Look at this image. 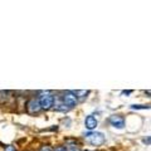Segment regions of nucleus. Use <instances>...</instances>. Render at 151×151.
<instances>
[{
  "mask_svg": "<svg viewBox=\"0 0 151 151\" xmlns=\"http://www.w3.org/2000/svg\"><path fill=\"white\" fill-rule=\"evenodd\" d=\"M38 101L43 110H49L54 105V94L50 91H42L38 94Z\"/></svg>",
  "mask_w": 151,
  "mask_h": 151,
  "instance_id": "nucleus-1",
  "label": "nucleus"
},
{
  "mask_svg": "<svg viewBox=\"0 0 151 151\" xmlns=\"http://www.w3.org/2000/svg\"><path fill=\"white\" fill-rule=\"evenodd\" d=\"M84 139H86L87 142H89L93 146H100L105 142V135L102 132H96V131H89L84 135Z\"/></svg>",
  "mask_w": 151,
  "mask_h": 151,
  "instance_id": "nucleus-2",
  "label": "nucleus"
},
{
  "mask_svg": "<svg viewBox=\"0 0 151 151\" xmlns=\"http://www.w3.org/2000/svg\"><path fill=\"white\" fill-rule=\"evenodd\" d=\"M60 100L64 103V106L67 108H73L77 106V96L74 94V92H70V91H67L62 94Z\"/></svg>",
  "mask_w": 151,
  "mask_h": 151,
  "instance_id": "nucleus-3",
  "label": "nucleus"
},
{
  "mask_svg": "<svg viewBox=\"0 0 151 151\" xmlns=\"http://www.w3.org/2000/svg\"><path fill=\"white\" fill-rule=\"evenodd\" d=\"M27 110H28L29 113H37V112H39L42 110L40 103H39V101H38V97H33V98H30V100L28 101Z\"/></svg>",
  "mask_w": 151,
  "mask_h": 151,
  "instance_id": "nucleus-4",
  "label": "nucleus"
},
{
  "mask_svg": "<svg viewBox=\"0 0 151 151\" xmlns=\"http://www.w3.org/2000/svg\"><path fill=\"white\" fill-rule=\"evenodd\" d=\"M110 124L115 129H124L125 127V119L120 115H112L110 117Z\"/></svg>",
  "mask_w": 151,
  "mask_h": 151,
  "instance_id": "nucleus-5",
  "label": "nucleus"
},
{
  "mask_svg": "<svg viewBox=\"0 0 151 151\" xmlns=\"http://www.w3.org/2000/svg\"><path fill=\"white\" fill-rule=\"evenodd\" d=\"M97 125H98V121H97V119L93 115H88L86 119H84V126H86V129L88 131L96 130Z\"/></svg>",
  "mask_w": 151,
  "mask_h": 151,
  "instance_id": "nucleus-6",
  "label": "nucleus"
},
{
  "mask_svg": "<svg viewBox=\"0 0 151 151\" xmlns=\"http://www.w3.org/2000/svg\"><path fill=\"white\" fill-rule=\"evenodd\" d=\"M54 110H57V111H67L68 108L64 106V103L62 102V100L60 98H58L57 96H54Z\"/></svg>",
  "mask_w": 151,
  "mask_h": 151,
  "instance_id": "nucleus-7",
  "label": "nucleus"
},
{
  "mask_svg": "<svg viewBox=\"0 0 151 151\" xmlns=\"http://www.w3.org/2000/svg\"><path fill=\"white\" fill-rule=\"evenodd\" d=\"M151 106L149 105H131V110H149Z\"/></svg>",
  "mask_w": 151,
  "mask_h": 151,
  "instance_id": "nucleus-8",
  "label": "nucleus"
},
{
  "mask_svg": "<svg viewBox=\"0 0 151 151\" xmlns=\"http://www.w3.org/2000/svg\"><path fill=\"white\" fill-rule=\"evenodd\" d=\"M65 151H79V149L76 145H67L65 146Z\"/></svg>",
  "mask_w": 151,
  "mask_h": 151,
  "instance_id": "nucleus-9",
  "label": "nucleus"
},
{
  "mask_svg": "<svg viewBox=\"0 0 151 151\" xmlns=\"http://www.w3.org/2000/svg\"><path fill=\"white\" fill-rule=\"evenodd\" d=\"M142 142L145 145H151V136H146L145 139H142Z\"/></svg>",
  "mask_w": 151,
  "mask_h": 151,
  "instance_id": "nucleus-10",
  "label": "nucleus"
},
{
  "mask_svg": "<svg viewBox=\"0 0 151 151\" xmlns=\"http://www.w3.org/2000/svg\"><path fill=\"white\" fill-rule=\"evenodd\" d=\"M4 151H18L15 149V146H13V145H8L5 149H4Z\"/></svg>",
  "mask_w": 151,
  "mask_h": 151,
  "instance_id": "nucleus-11",
  "label": "nucleus"
},
{
  "mask_svg": "<svg viewBox=\"0 0 151 151\" xmlns=\"http://www.w3.org/2000/svg\"><path fill=\"white\" fill-rule=\"evenodd\" d=\"M74 94H81L79 97H84L86 94H88V91H76Z\"/></svg>",
  "mask_w": 151,
  "mask_h": 151,
  "instance_id": "nucleus-12",
  "label": "nucleus"
},
{
  "mask_svg": "<svg viewBox=\"0 0 151 151\" xmlns=\"http://www.w3.org/2000/svg\"><path fill=\"white\" fill-rule=\"evenodd\" d=\"M54 151H65V146H58L54 149Z\"/></svg>",
  "mask_w": 151,
  "mask_h": 151,
  "instance_id": "nucleus-13",
  "label": "nucleus"
},
{
  "mask_svg": "<svg viewBox=\"0 0 151 151\" xmlns=\"http://www.w3.org/2000/svg\"><path fill=\"white\" fill-rule=\"evenodd\" d=\"M39 151H52V149L49 147V146H43V147H42Z\"/></svg>",
  "mask_w": 151,
  "mask_h": 151,
  "instance_id": "nucleus-14",
  "label": "nucleus"
},
{
  "mask_svg": "<svg viewBox=\"0 0 151 151\" xmlns=\"http://www.w3.org/2000/svg\"><path fill=\"white\" fill-rule=\"evenodd\" d=\"M132 93V91H124L122 92V94H131Z\"/></svg>",
  "mask_w": 151,
  "mask_h": 151,
  "instance_id": "nucleus-15",
  "label": "nucleus"
},
{
  "mask_svg": "<svg viewBox=\"0 0 151 151\" xmlns=\"http://www.w3.org/2000/svg\"><path fill=\"white\" fill-rule=\"evenodd\" d=\"M146 93H147V94H151V91H146Z\"/></svg>",
  "mask_w": 151,
  "mask_h": 151,
  "instance_id": "nucleus-16",
  "label": "nucleus"
}]
</instances>
